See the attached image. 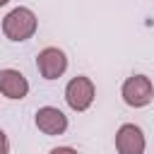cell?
Segmentation results:
<instances>
[{"label": "cell", "mask_w": 154, "mask_h": 154, "mask_svg": "<svg viewBox=\"0 0 154 154\" xmlns=\"http://www.w3.org/2000/svg\"><path fill=\"white\" fill-rule=\"evenodd\" d=\"M34 123H36V128L43 135H51V137L53 135H63L67 130V116L60 108H55V106H41L36 111Z\"/></svg>", "instance_id": "6"}, {"label": "cell", "mask_w": 154, "mask_h": 154, "mask_svg": "<svg viewBox=\"0 0 154 154\" xmlns=\"http://www.w3.org/2000/svg\"><path fill=\"white\" fill-rule=\"evenodd\" d=\"M94 96H96L94 82H91L89 77H84V75L72 77V79L67 82V87H65V101H67V106H70L72 111H77V113L87 111V108L94 103Z\"/></svg>", "instance_id": "3"}, {"label": "cell", "mask_w": 154, "mask_h": 154, "mask_svg": "<svg viewBox=\"0 0 154 154\" xmlns=\"http://www.w3.org/2000/svg\"><path fill=\"white\" fill-rule=\"evenodd\" d=\"M36 67H38V72H41L43 79H58L67 70V55L60 48L48 46V48H43L36 55Z\"/></svg>", "instance_id": "4"}, {"label": "cell", "mask_w": 154, "mask_h": 154, "mask_svg": "<svg viewBox=\"0 0 154 154\" xmlns=\"http://www.w3.org/2000/svg\"><path fill=\"white\" fill-rule=\"evenodd\" d=\"M48 154H79V152L72 149V147H55V149H51Z\"/></svg>", "instance_id": "9"}, {"label": "cell", "mask_w": 154, "mask_h": 154, "mask_svg": "<svg viewBox=\"0 0 154 154\" xmlns=\"http://www.w3.org/2000/svg\"><path fill=\"white\" fill-rule=\"evenodd\" d=\"M10 152V142H7V135L0 130V154H7Z\"/></svg>", "instance_id": "8"}, {"label": "cell", "mask_w": 154, "mask_h": 154, "mask_svg": "<svg viewBox=\"0 0 154 154\" xmlns=\"http://www.w3.org/2000/svg\"><path fill=\"white\" fill-rule=\"evenodd\" d=\"M147 140L144 132L135 123H123L116 132V149L118 154H144Z\"/></svg>", "instance_id": "5"}, {"label": "cell", "mask_w": 154, "mask_h": 154, "mask_svg": "<svg viewBox=\"0 0 154 154\" xmlns=\"http://www.w3.org/2000/svg\"><path fill=\"white\" fill-rule=\"evenodd\" d=\"M0 94L7 96V99H24L29 94V82L26 77L19 72V70H12V67H5L0 70Z\"/></svg>", "instance_id": "7"}, {"label": "cell", "mask_w": 154, "mask_h": 154, "mask_svg": "<svg viewBox=\"0 0 154 154\" xmlns=\"http://www.w3.org/2000/svg\"><path fill=\"white\" fill-rule=\"evenodd\" d=\"M120 96H123V101L128 106L142 108V106L152 103V99H154V84H152V79L147 75H132V77H128L123 82Z\"/></svg>", "instance_id": "2"}, {"label": "cell", "mask_w": 154, "mask_h": 154, "mask_svg": "<svg viewBox=\"0 0 154 154\" xmlns=\"http://www.w3.org/2000/svg\"><path fill=\"white\" fill-rule=\"evenodd\" d=\"M7 2H10V0H0V7H2V5H7Z\"/></svg>", "instance_id": "10"}, {"label": "cell", "mask_w": 154, "mask_h": 154, "mask_svg": "<svg viewBox=\"0 0 154 154\" xmlns=\"http://www.w3.org/2000/svg\"><path fill=\"white\" fill-rule=\"evenodd\" d=\"M36 26H38V19H36L34 10H29V7H14L2 19V34L10 41H26V38H31L36 34Z\"/></svg>", "instance_id": "1"}]
</instances>
